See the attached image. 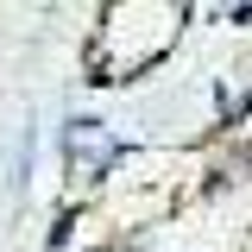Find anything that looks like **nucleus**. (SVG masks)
I'll use <instances>...</instances> for the list:
<instances>
[{"instance_id":"1","label":"nucleus","mask_w":252,"mask_h":252,"mask_svg":"<svg viewBox=\"0 0 252 252\" xmlns=\"http://www.w3.org/2000/svg\"><path fill=\"white\" fill-rule=\"evenodd\" d=\"M69 164H76L82 177H101V170L114 164V139H107L101 126H89V120H82L76 132H69Z\"/></svg>"}]
</instances>
